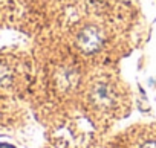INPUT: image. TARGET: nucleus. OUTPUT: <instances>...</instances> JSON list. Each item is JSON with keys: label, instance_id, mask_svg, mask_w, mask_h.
I'll return each instance as SVG.
<instances>
[{"label": "nucleus", "instance_id": "nucleus-1", "mask_svg": "<svg viewBox=\"0 0 156 148\" xmlns=\"http://www.w3.org/2000/svg\"><path fill=\"white\" fill-rule=\"evenodd\" d=\"M78 47H80L83 52L86 53H92L95 50L100 49L101 43H103V38H101V34L98 29L95 28H86L80 32L78 35Z\"/></svg>", "mask_w": 156, "mask_h": 148}, {"label": "nucleus", "instance_id": "nucleus-2", "mask_svg": "<svg viewBox=\"0 0 156 148\" xmlns=\"http://www.w3.org/2000/svg\"><path fill=\"white\" fill-rule=\"evenodd\" d=\"M141 148H156V140H153V142H147V143H144Z\"/></svg>", "mask_w": 156, "mask_h": 148}, {"label": "nucleus", "instance_id": "nucleus-3", "mask_svg": "<svg viewBox=\"0 0 156 148\" xmlns=\"http://www.w3.org/2000/svg\"><path fill=\"white\" fill-rule=\"evenodd\" d=\"M0 148H14V146L9 143H0Z\"/></svg>", "mask_w": 156, "mask_h": 148}]
</instances>
